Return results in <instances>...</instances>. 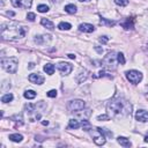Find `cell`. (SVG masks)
I'll use <instances>...</instances> for the list:
<instances>
[{
	"instance_id": "1",
	"label": "cell",
	"mask_w": 148,
	"mask_h": 148,
	"mask_svg": "<svg viewBox=\"0 0 148 148\" xmlns=\"http://www.w3.org/2000/svg\"><path fill=\"white\" fill-rule=\"evenodd\" d=\"M27 32V28L17 24L15 22L11 23H3L0 27V34L5 40H20L24 37Z\"/></svg>"
},
{
	"instance_id": "2",
	"label": "cell",
	"mask_w": 148,
	"mask_h": 148,
	"mask_svg": "<svg viewBox=\"0 0 148 148\" xmlns=\"http://www.w3.org/2000/svg\"><path fill=\"white\" fill-rule=\"evenodd\" d=\"M108 112L111 117H124L131 115V104L123 98H117L108 104Z\"/></svg>"
},
{
	"instance_id": "3",
	"label": "cell",
	"mask_w": 148,
	"mask_h": 148,
	"mask_svg": "<svg viewBox=\"0 0 148 148\" xmlns=\"http://www.w3.org/2000/svg\"><path fill=\"white\" fill-rule=\"evenodd\" d=\"M104 128H101V127H96L95 130H90V133H91V137H92V140L97 145V146H103L106 141L105 139V135H104Z\"/></svg>"
},
{
	"instance_id": "4",
	"label": "cell",
	"mask_w": 148,
	"mask_h": 148,
	"mask_svg": "<svg viewBox=\"0 0 148 148\" xmlns=\"http://www.w3.org/2000/svg\"><path fill=\"white\" fill-rule=\"evenodd\" d=\"M1 66L8 73H15L17 69V59L16 58H3Z\"/></svg>"
},
{
	"instance_id": "5",
	"label": "cell",
	"mask_w": 148,
	"mask_h": 148,
	"mask_svg": "<svg viewBox=\"0 0 148 148\" xmlns=\"http://www.w3.org/2000/svg\"><path fill=\"white\" fill-rule=\"evenodd\" d=\"M117 56L115 52H110L105 56V58L103 59V64L111 69H116V64H117Z\"/></svg>"
},
{
	"instance_id": "6",
	"label": "cell",
	"mask_w": 148,
	"mask_h": 148,
	"mask_svg": "<svg viewBox=\"0 0 148 148\" xmlns=\"http://www.w3.org/2000/svg\"><path fill=\"white\" fill-rule=\"evenodd\" d=\"M126 78H127V80L131 82V83L138 85L142 80V74L139 71L132 69V71H127L126 72Z\"/></svg>"
},
{
	"instance_id": "7",
	"label": "cell",
	"mask_w": 148,
	"mask_h": 148,
	"mask_svg": "<svg viewBox=\"0 0 148 148\" xmlns=\"http://www.w3.org/2000/svg\"><path fill=\"white\" fill-rule=\"evenodd\" d=\"M68 110L71 112H78V111H81L83 110L85 108V102L81 101V100H74V101H71L67 105Z\"/></svg>"
},
{
	"instance_id": "8",
	"label": "cell",
	"mask_w": 148,
	"mask_h": 148,
	"mask_svg": "<svg viewBox=\"0 0 148 148\" xmlns=\"http://www.w3.org/2000/svg\"><path fill=\"white\" fill-rule=\"evenodd\" d=\"M14 7H18L22 9H28L31 7L32 0H11Z\"/></svg>"
},
{
	"instance_id": "9",
	"label": "cell",
	"mask_w": 148,
	"mask_h": 148,
	"mask_svg": "<svg viewBox=\"0 0 148 148\" xmlns=\"http://www.w3.org/2000/svg\"><path fill=\"white\" fill-rule=\"evenodd\" d=\"M57 67H58L59 72L63 74V75H68V74L72 72V69H73L72 65L68 64V63H60V64H58Z\"/></svg>"
},
{
	"instance_id": "10",
	"label": "cell",
	"mask_w": 148,
	"mask_h": 148,
	"mask_svg": "<svg viewBox=\"0 0 148 148\" xmlns=\"http://www.w3.org/2000/svg\"><path fill=\"white\" fill-rule=\"evenodd\" d=\"M29 81L31 82V83H35V85H42V83H44V78L42 77V75H40V74H30L29 75Z\"/></svg>"
},
{
	"instance_id": "11",
	"label": "cell",
	"mask_w": 148,
	"mask_h": 148,
	"mask_svg": "<svg viewBox=\"0 0 148 148\" xmlns=\"http://www.w3.org/2000/svg\"><path fill=\"white\" fill-rule=\"evenodd\" d=\"M135 119L141 122V123L148 122V112L146 110H138L135 114Z\"/></svg>"
},
{
	"instance_id": "12",
	"label": "cell",
	"mask_w": 148,
	"mask_h": 148,
	"mask_svg": "<svg viewBox=\"0 0 148 148\" xmlns=\"http://www.w3.org/2000/svg\"><path fill=\"white\" fill-rule=\"evenodd\" d=\"M79 30L83 31V32H92V31H95V27L89 23H82L79 26Z\"/></svg>"
},
{
	"instance_id": "13",
	"label": "cell",
	"mask_w": 148,
	"mask_h": 148,
	"mask_svg": "<svg viewBox=\"0 0 148 148\" xmlns=\"http://www.w3.org/2000/svg\"><path fill=\"white\" fill-rule=\"evenodd\" d=\"M50 36L49 35H42V36H37L35 38V42L40 45H43V44H46L49 41H50Z\"/></svg>"
},
{
	"instance_id": "14",
	"label": "cell",
	"mask_w": 148,
	"mask_h": 148,
	"mask_svg": "<svg viewBox=\"0 0 148 148\" xmlns=\"http://www.w3.org/2000/svg\"><path fill=\"white\" fill-rule=\"evenodd\" d=\"M117 141H118V143H119L120 146H123V147H125V148H130V147L132 146L131 141H130L128 139H126L125 137H118V138H117Z\"/></svg>"
},
{
	"instance_id": "15",
	"label": "cell",
	"mask_w": 148,
	"mask_h": 148,
	"mask_svg": "<svg viewBox=\"0 0 148 148\" xmlns=\"http://www.w3.org/2000/svg\"><path fill=\"white\" fill-rule=\"evenodd\" d=\"M41 23H42V26H44V27L48 28L49 30H53V29H54V24H53L50 20H48V18H42Z\"/></svg>"
},
{
	"instance_id": "16",
	"label": "cell",
	"mask_w": 148,
	"mask_h": 148,
	"mask_svg": "<svg viewBox=\"0 0 148 148\" xmlns=\"http://www.w3.org/2000/svg\"><path fill=\"white\" fill-rule=\"evenodd\" d=\"M133 22H134L133 18L132 17H128V18H126V20H125V22L122 23V26L125 29H131V28H133Z\"/></svg>"
},
{
	"instance_id": "17",
	"label": "cell",
	"mask_w": 148,
	"mask_h": 148,
	"mask_svg": "<svg viewBox=\"0 0 148 148\" xmlns=\"http://www.w3.org/2000/svg\"><path fill=\"white\" fill-rule=\"evenodd\" d=\"M65 12L68 13V14H75V13H77V6L73 5V4L66 5V6H65Z\"/></svg>"
},
{
	"instance_id": "18",
	"label": "cell",
	"mask_w": 148,
	"mask_h": 148,
	"mask_svg": "<svg viewBox=\"0 0 148 148\" xmlns=\"http://www.w3.org/2000/svg\"><path fill=\"white\" fill-rule=\"evenodd\" d=\"M81 126V123H79V120L77 119H71L69 123H68V128H74V130H77Z\"/></svg>"
},
{
	"instance_id": "19",
	"label": "cell",
	"mask_w": 148,
	"mask_h": 148,
	"mask_svg": "<svg viewBox=\"0 0 148 148\" xmlns=\"http://www.w3.org/2000/svg\"><path fill=\"white\" fill-rule=\"evenodd\" d=\"M44 72L46 74H49V75H52V74L54 73V65H52V64L44 65Z\"/></svg>"
},
{
	"instance_id": "20",
	"label": "cell",
	"mask_w": 148,
	"mask_h": 148,
	"mask_svg": "<svg viewBox=\"0 0 148 148\" xmlns=\"http://www.w3.org/2000/svg\"><path fill=\"white\" fill-rule=\"evenodd\" d=\"M101 24L103 26H108V27H114L116 24L115 21H111V20H108V18H104V17H101V21H100Z\"/></svg>"
},
{
	"instance_id": "21",
	"label": "cell",
	"mask_w": 148,
	"mask_h": 148,
	"mask_svg": "<svg viewBox=\"0 0 148 148\" xmlns=\"http://www.w3.org/2000/svg\"><path fill=\"white\" fill-rule=\"evenodd\" d=\"M87 77H88V72H87V71H83V72H81V73L79 74V75H78L77 80H78L79 83H82V82L87 79Z\"/></svg>"
},
{
	"instance_id": "22",
	"label": "cell",
	"mask_w": 148,
	"mask_h": 148,
	"mask_svg": "<svg viewBox=\"0 0 148 148\" xmlns=\"http://www.w3.org/2000/svg\"><path fill=\"white\" fill-rule=\"evenodd\" d=\"M23 96L27 98V100H32L36 97V92L34 90H26V92L23 94Z\"/></svg>"
},
{
	"instance_id": "23",
	"label": "cell",
	"mask_w": 148,
	"mask_h": 148,
	"mask_svg": "<svg viewBox=\"0 0 148 148\" xmlns=\"http://www.w3.org/2000/svg\"><path fill=\"white\" fill-rule=\"evenodd\" d=\"M23 139V137L21 134H11L9 135V140L14 141V142H21Z\"/></svg>"
},
{
	"instance_id": "24",
	"label": "cell",
	"mask_w": 148,
	"mask_h": 148,
	"mask_svg": "<svg viewBox=\"0 0 148 148\" xmlns=\"http://www.w3.org/2000/svg\"><path fill=\"white\" fill-rule=\"evenodd\" d=\"M81 126H82V128L85 130V131H87V132H89L90 130H91V125H90V123L88 122V120H82L81 122Z\"/></svg>"
},
{
	"instance_id": "25",
	"label": "cell",
	"mask_w": 148,
	"mask_h": 148,
	"mask_svg": "<svg viewBox=\"0 0 148 148\" xmlns=\"http://www.w3.org/2000/svg\"><path fill=\"white\" fill-rule=\"evenodd\" d=\"M13 98H14L13 94H6V95H4V96L1 97V102H3V103H8V102H12Z\"/></svg>"
},
{
	"instance_id": "26",
	"label": "cell",
	"mask_w": 148,
	"mask_h": 148,
	"mask_svg": "<svg viewBox=\"0 0 148 148\" xmlns=\"http://www.w3.org/2000/svg\"><path fill=\"white\" fill-rule=\"evenodd\" d=\"M58 28H59L60 30H69V29L72 28V26H71L69 23H67V22H60V23L58 24Z\"/></svg>"
},
{
	"instance_id": "27",
	"label": "cell",
	"mask_w": 148,
	"mask_h": 148,
	"mask_svg": "<svg viewBox=\"0 0 148 148\" xmlns=\"http://www.w3.org/2000/svg\"><path fill=\"white\" fill-rule=\"evenodd\" d=\"M37 11H38L40 13H46L49 11V6H46V5H38V6H37Z\"/></svg>"
},
{
	"instance_id": "28",
	"label": "cell",
	"mask_w": 148,
	"mask_h": 148,
	"mask_svg": "<svg viewBox=\"0 0 148 148\" xmlns=\"http://www.w3.org/2000/svg\"><path fill=\"white\" fill-rule=\"evenodd\" d=\"M117 61L120 64V65H124L125 64V58H124V54L123 53H117Z\"/></svg>"
},
{
	"instance_id": "29",
	"label": "cell",
	"mask_w": 148,
	"mask_h": 148,
	"mask_svg": "<svg viewBox=\"0 0 148 148\" xmlns=\"http://www.w3.org/2000/svg\"><path fill=\"white\" fill-rule=\"evenodd\" d=\"M115 4L118 5V6L124 7V6H127V5H128V0H115Z\"/></svg>"
},
{
	"instance_id": "30",
	"label": "cell",
	"mask_w": 148,
	"mask_h": 148,
	"mask_svg": "<svg viewBox=\"0 0 148 148\" xmlns=\"http://www.w3.org/2000/svg\"><path fill=\"white\" fill-rule=\"evenodd\" d=\"M98 77H100V78H102V77H106V78L112 79V77H111L110 74H109L108 72H105V71H100V73H98Z\"/></svg>"
},
{
	"instance_id": "31",
	"label": "cell",
	"mask_w": 148,
	"mask_h": 148,
	"mask_svg": "<svg viewBox=\"0 0 148 148\" xmlns=\"http://www.w3.org/2000/svg\"><path fill=\"white\" fill-rule=\"evenodd\" d=\"M46 95H48L49 97H56V96H57V90L52 89V90H50V91L46 92Z\"/></svg>"
},
{
	"instance_id": "32",
	"label": "cell",
	"mask_w": 148,
	"mask_h": 148,
	"mask_svg": "<svg viewBox=\"0 0 148 148\" xmlns=\"http://www.w3.org/2000/svg\"><path fill=\"white\" fill-rule=\"evenodd\" d=\"M35 18H36V16H35V14L34 13H28L27 14V20H29V21H35Z\"/></svg>"
},
{
	"instance_id": "33",
	"label": "cell",
	"mask_w": 148,
	"mask_h": 148,
	"mask_svg": "<svg viewBox=\"0 0 148 148\" xmlns=\"http://www.w3.org/2000/svg\"><path fill=\"white\" fill-rule=\"evenodd\" d=\"M97 119H98V120H109V119H110V116H109V115H101V116L97 117Z\"/></svg>"
},
{
	"instance_id": "34",
	"label": "cell",
	"mask_w": 148,
	"mask_h": 148,
	"mask_svg": "<svg viewBox=\"0 0 148 148\" xmlns=\"http://www.w3.org/2000/svg\"><path fill=\"white\" fill-rule=\"evenodd\" d=\"M108 41H109V38H108L106 36H102V37H100V42L103 43V44H105Z\"/></svg>"
},
{
	"instance_id": "35",
	"label": "cell",
	"mask_w": 148,
	"mask_h": 148,
	"mask_svg": "<svg viewBox=\"0 0 148 148\" xmlns=\"http://www.w3.org/2000/svg\"><path fill=\"white\" fill-rule=\"evenodd\" d=\"M95 49H96V51H97L98 53H102V52H103V49H101V48H98V46H95Z\"/></svg>"
},
{
	"instance_id": "36",
	"label": "cell",
	"mask_w": 148,
	"mask_h": 148,
	"mask_svg": "<svg viewBox=\"0 0 148 148\" xmlns=\"http://www.w3.org/2000/svg\"><path fill=\"white\" fill-rule=\"evenodd\" d=\"M68 56V58H71V59H75V56H74L73 53H69V54H67Z\"/></svg>"
},
{
	"instance_id": "37",
	"label": "cell",
	"mask_w": 148,
	"mask_h": 148,
	"mask_svg": "<svg viewBox=\"0 0 148 148\" xmlns=\"http://www.w3.org/2000/svg\"><path fill=\"white\" fill-rule=\"evenodd\" d=\"M7 15H8V16H14L15 13H14V12H7Z\"/></svg>"
},
{
	"instance_id": "38",
	"label": "cell",
	"mask_w": 148,
	"mask_h": 148,
	"mask_svg": "<svg viewBox=\"0 0 148 148\" xmlns=\"http://www.w3.org/2000/svg\"><path fill=\"white\" fill-rule=\"evenodd\" d=\"M34 67H35V64H34V63H30V64H29V68H34Z\"/></svg>"
},
{
	"instance_id": "39",
	"label": "cell",
	"mask_w": 148,
	"mask_h": 148,
	"mask_svg": "<svg viewBox=\"0 0 148 148\" xmlns=\"http://www.w3.org/2000/svg\"><path fill=\"white\" fill-rule=\"evenodd\" d=\"M42 124H43V125H48V124H49V122H48V120H43V122H42Z\"/></svg>"
},
{
	"instance_id": "40",
	"label": "cell",
	"mask_w": 148,
	"mask_h": 148,
	"mask_svg": "<svg viewBox=\"0 0 148 148\" xmlns=\"http://www.w3.org/2000/svg\"><path fill=\"white\" fill-rule=\"evenodd\" d=\"M145 141H146V142H148V133H147V134H146V137H145Z\"/></svg>"
},
{
	"instance_id": "41",
	"label": "cell",
	"mask_w": 148,
	"mask_h": 148,
	"mask_svg": "<svg viewBox=\"0 0 148 148\" xmlns=\"http://www.w3.org/2000/svg\"><path fill=\"white\" fill-rule=\"evenodd\" d=\"M79 1H81V3H83V1H90V0H79Z\"/></svg>"
}]
</instances>
